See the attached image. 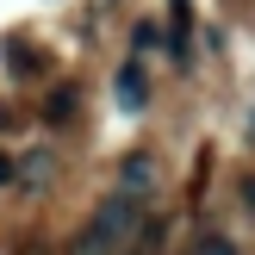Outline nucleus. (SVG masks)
Wrapping results in <instances>:
<instances>
[{
    "label": "nucleus",
    "instance_id": "obj_1",
    "mask_svg": "<svg viewBox=\"0 0 255 255\" xmlns=\"http://www.w3.org/2000/svg\"><path fill=\"white\" fill-rule=\"evenodd\" d=\"M137 231H143V193H112L94 206V218L81 224L69 255H119V249H131Z\"/></svg>",
    "mask_w": 255,
    "mask_h": 255
},
{
    "label": "nucleus",
    "instance_id": "obj_7",
    "mask_svg": "<svg viewBox=\"0 0 255 255\" xmlns=\"http://www.w3.org/2000/svg\"><path fill=\"white\" fill-rule=\"evenodd\" d=\"M199 255H237V249L224 243V237H206V243H199Z\"/></svg>",
    "mask_w": 255,
    "mask_h": 255
},
{
    "label": "nucleus",
    "instance_id": "obj_10",
    "mask_svg": "<svg viewBox=\"0 0 255 255\" xmlns=\"http://www.w3.org/2000/svg\"><path fill=\"white\" fill-rule=\"evenodd\" d=\"M249 131H255V119H249Z\"/></svg>",
    "mask_w": 255,
    "mask_h": 255
},
{
    "label": "nucleus",
    "instance_id": "obj_6",
    "mask_svg": "<svg viewBox=\"0 0 255 255\" xmlns=\"http://www.w3.org/2000/svg\"><path fill=\"white\" fill-rule=\"evenodd\" d=\"M6 69H12V75H37L44 62H37V56H25V44H6Z\"/></svg>",
    "mask_w": 255,
    "mask_h": 255
},
{
    "label": "nucleus",
    "instance_id": "obj_4",
    "mask_svg": "<svg viewBox=\"0 0 255 255\" xmlns=\"http://www.w3.org/2000/svg\"><path fill=\"white\" fill-rule=\"evenodd\" d=\"M156 187V168H149V156H131L125 162V193H149Z\"/></svg>",
    "mask_w": 255,
    "mask_h": 255
},
{
    "label": "nucleus",
    "instance_id": "obj_8",
    "mask_svg": "<svg viewBox=\"0 0 255 255\" xmlns=\"http://www.w3.org/2000/svg\"><path fill=\"white\" fill-rule=\"evenodd\" d=\"M243 199H249V212H255V174H243Z\"/></svg>",
    "mask_w": 255,
    "mask_h": 255
},
{
    "label": "nucleus",
    "instance_id": "obj_9",
    "mask_svg": "<svg viewBox=\"0 0 255 255\" xmlns=\"http://www.w3.org/2000/svg\"><path fill=\"white\" fill-rule=\"evenodd\" d=\"M19 255H44V249H37V243H25V249H19Z\"/></svg>",
    "mask_w": 255,
    "mask_h": 255
},
{
    "label": "nucleus",
    "instance_id": "obj_3",
    "mask_svg": "<svg viewBox=\"0 0 255 255\" xmlns=\"http://www.w3.org/2000/svg\"><path fill=\"white\" fill-rule=\"evenodd\" d=\"M187 37H193V12H187V0H174V31H168V56L187 62Z\"/></svg>",
    "mask_w": 255,
    "mask_h": 255
},
{
    "label": "nucleus",
    "instance_id": "obj_5",
    "mask_svg": "<svg viewBox=\"0 0 255 255\" xmlns=\"http://www.w3.org/2000/svg\"><path fill=\"white\" fill-rule=\"evenodd\" d=\"M69 112H75V87H56V94L44 100V119H50V125H62Z\"/></svg>",
    "mask_w": 255,
    "mask_h": 255
},
{
    "label": "nucleus",
    "instance_id": "obj_2",
    "mask_svg": "<svg viewBox=\"0 0 255 255\" xmlns=\"http://www.w3.org/2000/svg\"><path fill=\"white\" fill-rule=\"evenodd\" d=\"M112 94H119L125 112H143V106H149V75H143V62H125L119 81H112Z\"/></svg>",
    "mask_w": 255,
    "mask_h": 255
}]
</instances>
